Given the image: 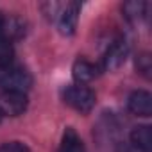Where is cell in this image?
Listing matches in <instances>:
<instances>
[{"instance_id":"11","label":"cell","mask_w":152,"mask_h":152,"mask_svg":"<svg viewBox=\"0 0 152 152\" xmlns=\"http://www.w3.org/2000/svg\"><path fill=\"white\" fill-rule=\"evenodd\" d=\"M145 9H147L145 2H127V4H124V15H125V18H129L132 22H138L140 18H143Z\"/></svg>"},{"instance_id":"6","label":"cell","mask_w":152,"mask_h":152,"mask_svg":"<svg viewBox=\"0 0 152 152\" xmlns=\"http://www.w3.org/2000/svg\"><path fill=\"white\" fill-rule=\"evenodd\" d=\"M129 111L138 116H150L152 115V97L148 91L138 90L129 97Z\"/></svg>"},{"instance_id":"16","label":"cell","mask_w":152,"mask_h":152,"mask_svg":"<svg viewBox=\"0 0 152 152\" xmlns=\"http://www.w3.org/2000/svg\"><path fill=\"white\" fill-rule=\"evenodd\" d=\"M0 118H2V113H0Z\"/></svg>"},{"instance_id":"10","label":"cell","mask_w":152,"mask_h":152,"mask_svg":"<svg viewBox=\"0 0 152 152\" xmlns=\"http://www.w3.org/2000/svg\"><path fill=\"white\" fill-rule=\"evenodd\" d=\"M59 152H84V143L79 138V134L75 132L72 127H68L63 132V140H61V147Z\"/></svg>"},{"instance_id":"4","label":"cell","mask_w":152,"mask_h":152,"mask_svg":"<svg viewBox=\"0 0 152 152\" xmlns=\"http://www.w3.org/2000/svg\"><path fill=\"white\" fill-rule=\"evenodd\" d=\"M54 15H57V25L63 34H73L75 25H77V15H79V6L77 4H64L57 6L54 4Z\"/></svg>"},{"instance_id":"14","label":"cell","mask_w":152,"mask_h":152,"mask_svg":"<svg viewBox=\"0 0 152 152\" xmlns=\"http://www.w3.org/2000/svg\"><path fill=\"white\" fill-rule=\"evenodd\" d=\"M0 152H29V148L20 141H9L0 147Z\"/></svg>"},{"instance_id":"9","label":"cell","mask_w":152,"mask_h":152,"mask_svg":"<svg viewBox=\"0 0 152 152\" xmlns=\"http://www.w3.org/2000/svg\"><path fill=\"white\" fill-rule=\"evenodd\" d=\"M131 143L141 150V152H150L152 148V131L148 125H138L131 131Z\"/></svg>"},{"instance_id":"13","label":"cell","mask_w":152,"mask_h":152,"mask_svg":"<svg viewBox=\"0 0 152 152\" xmlns=\"http://www.w3.org/2000/svg\"><path fill=\"white\" fill-rule=\"evenodd\" d=\"M136 68L141 75H145V77H150V72H152V59L147 52L140 54L136 57Z\"/></svg>"},{"instance_id":"8","label":"cell","mask_w":152,"mask_h":152,"mask_svg":"<svg viewBox=\"0 0 152 152\" xmlns=\"http://www.w3.org/2000/svg\"><path fill=\"white\" fill-rule=\"evenodd\" d=\"M72 73H73V79L79 84H86V83H90V81H93L97 77V66L91 64L86 59H77L73 63Z\"/></svg>"},{"instance_id":"12","label":"cell","mask_w":152,"mask_h":152,"mask_svg":"<svg viewBox=\"0 0 152 152\" xmlns=\"http://www.w3.org/2000/svg\"><path fill=\"white\" fill-rule=\"evenodd\" d=\"M13 54H15L13 52V45L7 39L0 38V70H4V68H7L11 64Z\"/></svg>"},{"instance_id":"3","label":"cell","mask_w":152,"mask_h":152,"mask_svg":"<svg viewBox=\"0 0 152 152\" xmlns=\"http://www.w3.org/2000/svg\"><path fill=\"white\" fill-rule=\"evenodd\" d=\"M27 95L22 91H4L0 95V113L9 116H20L27 109Z\"/></svg>"},{"instance_id":"5","label":"cell","mask_w":152,"mask_h":152,"mask_svg":"<svg viewBox=\"0 0 152 152\" xmlns=\"http://www.w3.org/2000/svg\"><path fill=\"white\" fill-rule=\"evenodd\" d=\"M127 54H129V47H127V43H125L124 39L115 41L113 45H109V48H107L106 54H104V61H102V63H104V68L109 70V72L120 68V66L125 63Z\"/></svg>"},{"instance_id":"7","label":"cell","mask_w":152,"mask_h":152,"mask_svg":"<svg viewBox=\"0 0 152 152\" xmlns=\"http://www.w3.org/2000/svg\"><path fill=\"white\" fill-rule=\"evenodd\" d=\"M25 36V22L18 16H11L7 20H2L0 25V38L7 39L9 43L13 39H20Z\"/></svg>"},{"instance_id":"15","label":"cell","mask_w":152,"mask_h":152,"mask_svg":"<svg viewBox=\"0 0 152 152\" xmlns=\"http://www.w3.org/2000/svg\"><path fill=\"white\" fill-rule=\"evenodd\" d=\"M2 20H4V18H2V15H0V25H2Z\"/></svg>"},{"instance_id":"2","label":"cell","mask_w":152,"mask_h":152,"mask_svg":"<svg viewBox=\"0 0 152 152\" xmlns=\"http://www.w3.org/2000/svg\"><path fill=\"white\" fill-rule=\"evenodd\" d=\"M0 86L6 91L25 93L32 86V77L23 68H6L4 72H0Z\"/></svg>"},{"instance_id":"1","label":"cell","mask_w":152,"mask_h":152,"mask_svg":"<svg viewBox=\"0 0 152 152\" xmlns=\"http://www.w3.org/2000/svg\"><path fill=\"white\" fill-rule=\"evenodd\" d=\"M64 102L79 113H90L95 107L97 99H95V93L88 86L75 84L64 90Z\"/></svg>"}]
</instances>
